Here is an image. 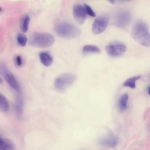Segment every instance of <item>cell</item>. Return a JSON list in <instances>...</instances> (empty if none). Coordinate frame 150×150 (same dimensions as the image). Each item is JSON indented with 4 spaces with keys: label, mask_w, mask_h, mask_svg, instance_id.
I'll return each instance as SVG.
<instances>
[{
    "label": "cell",
    "mask_w": 150,
    "mask_h": 150,
    "mask_svg": "<svg viewBox=\"0 0 150 150\" xmlns=\"http://www.w3.org/2000/svg\"><path fill=\"white\" fill-rule=\"evenodd\" d=\"M131 35L133 39L139 44L145 47L150 45V34L149 26L142 20L134 24L132 29Z\"/></svg>",
    "instance_id": "1"
},
{
    "label": "cell",
    "mask_w": 150,
    "mask_h": 150,
    "mask_svg": "<svg viewBox=\"0 0 150 150\" xmlns=\"http://www.w3.org/2000/svg\"><path fill=\"white\" fill-rule=\"evenodd\" d=\"M55 40L54 36L46 33H35L33 34L29 39L30 44L33 46L45 48L51 47Z\"/></svg>",
    "instance_id": "2"
},
{
    "label": "cell",
    "mask_w": 150,
    "mask_h": 150,
    "mask_svg": "<svg viewBox=\"0 0 150 150\" xmlns=\"http://www.w3.org/2000/svg\"><path fill=\"white\" fill-rule=\"evenodd\" d=\"M55 31L59 36L68 39L76 37L79 33V30L77 27L66 22L58 23L55 27Z\"/></svg>",
    "instance_id": "3"
},
{
    "label": "cell",
    "mask_w": 150,
    "mask_h": 150,
    "mask_svg": "<svg viewBox=\"0 0 150 150\" xmlns=\"http://www.w3.org/2000/svg\"><path fill=\"white\" fill-rule=\"evenodd\" d=\"M76 79V76L73 74L67 73L58 77L55 80L54 86L58 91H63L71 86Z\"/></svg>",
    "instance_id": "4"
},
{
    "label": "cell",
    "mask_w": 150,
    "mask_h": 150,
    "mask_svg": "<svg viewBox=\"0 0 150 150\" xmlns=\"http://www.w3.org/2000/svg\"><path fill=\"white\" fill-rule=\"evenodd\" d=\"M126 45L122 42L113 41L108 44L105 47L107 54L112 57H117L123 55L126 52Z\"/></svg>",
    "instance_id": "5"
},
{
    "label": "cell",
    "mask_w": 150,
    "mask_h": 150,
    "mask_svg": "<svg viewBox=\"0 0 150 150\" xmlns=\"http://www.w3.org/2000/svg\"><path fill=\"white\" fill-rule=\"evenodd\" d=\"M0 71L6 82L13 90L19 91V83L12 73L3 63H0Z\"/></svg>",
    "instance_id": "6"
},
{
    "label": "cell",
    "mask_w": 150,
    "mask_h": 150,
    "mask_svg": "<svg viewBox=\"0 0 150 150\" xmlns=\"http://www.w3.org/2000/svg\"><path fill=\"white\" fill-rule=\"evenodd\" d=\"M109 21V18L106 15H102L97 17L92 24V33L95 35L102 33L107 28Z\"/></svg>",
    "instance_id": "7"
},
{
    "label": "cell",
    "mask_w": 150,
    "mask_h": 150,
    "mask_svg": "<svg viewBox=\"0 0 150 150\" xmlns=\"http://www.w3.org/2000/svg\"><path fill=\"white\" fill-rule=\"evenodd\" d=\"M132 19L131 13L126 11H122L117 13L114 18V24L121 28L127 27L130 23Z\"/></svg>",
    "instance_id": "8"
},
{
    "label": "cell",
    "mask_w": 150,
    "mask_h": 150,
    "mask_svg": "<svg viewBox=\"0 0 150 150\" xmlns=\"http://www.w3.org/2000/svg\"><path fill=\"white\" fill-rule=\"evenodd\" d=\"M72 11L73 16L76 21L80 24H83L86 17L84 6L79 4H76L73 6Z\"/></svg>",
    "instance_id": "9"
},
{
    "label": "cell",
    "mask_w": 150,
    "mask_h": 150,
    "mask_svg": "<svg viewBox=\"0 0 150 150\" xmlns=\"http://www.w3.org/2000/svg\"><path fill=\"white\" fill-rule=\"evenodd\" d=\"M118 142V139L117 137L112 133H109L100 138L98 141L100 145L108 147L115 146Z\"/></svg>",
    "instance_id": "10"
},
{
    "label": "cell",
    "mask_w": 150,
    "mask_h": 150,
    "mask_svg": "<svg viewBox=\"0 0 150 150\" xmlns=\"http://www.w3.org/2000/svg\"><path fill=\"white\" fill-rule=\"evenodd\" d=\"M39 57L41 63L46 66H50L53 62V57L50 54L47 52H41L39 54Z\"/></svg>",
    "instance_id": "11"
},
{
    "label": "cell",
    "mask_w": 150,
    "mask_h": 150,
    "mask_svg": "<svg viewBox=\"0 0 150 150\" xmlns=\"http://www.w3.org/2000/svg\"><path fill=\"white\" fill-rule=\"evenodd\" d=\"M14 148L13 144L10 139L2 138L0 139V150H12Z\"/></svg>",
    "instance_id": "12"
},
{
    "label": "cell",
    "mask_w": 150,
    "mask_h": 150,
    "mask_svg": "<svg viewBox=\"0 0 150 150\" xmlns=\"http://www.w3.org/2000/svg\"><path fill=\"white\" fill-rule=\"evenodd\" d=\"M128 99V96L127 93L124 94L120 98L118 101V105L121 111H124L127 109Z\"/></svg>",
    "instance_id": "13"
},
{
    "label": "cell",
    "mask_w": 150,
    "mask_h": 150,
    "mask_svg": "<svg viewBox=\"0 0 150 150\" xmlns=\"http://www.w3.org/2000/svg\"><path fill=\"white\" fill-rule=\"evenodd\" d=\"M30 21V17L28 15H25L21 19L20 27L23 32L25 33L27 31Z\"/></svg>",
    "instance_id": "14"
},
{
    "label": "cell",
    "mask_w": 150,
    "mask_h": 150,
    "mask_svg": "<svg viewBox=\"0 0 150 150\" xmlns=\"http://www.w3.org/2000/svg\"><path fill=\"white\" fill-rule=\"evenodd\" d=\"M9 109V104L6 97L0 93V110L4 112L7 111Z\"/></svg>",
    "instance_id": "15"
},
{
    "label": "cell",
    "mask_w": 150,
    "mask_h": 150,
    "mask_svg": "<svg viewBox=\"0 0 150 150\" xmlns=\"http://www.w3.org/2000/svg\"><path fill=\"white\" fill-rule=\"evenodd\" d=\"M82 51L85 54L89 53H98L100 52L99 48L93 45H85L83 47Z\"/></svg>",
    "instance_id": "16"
},
{
    "label": "cell",
    "mask_w": 150,
    "mask_h": 150,
    "mask_svg": "<svg viewBox=\"0 0 150 150\" xmlns=\"http://www.w3.org/2000/svg\"><path fill=\"white\" fill-rule=\"evenodd\" d=\"M141 77V76H137L131 77L126 80L123 83L125 87H129L132 88H134L136 87V81Z\"/></svg>",
    "instance_id": "17"
},
{
    "label": "cell",
    "mask_w": 150,
    "mask_h": 150,
    "mask_svg": "<svg viewBox=\"0 0 150 150\" xmlns=\"http://www.w3.org/2000/svg\"><path fill=\"white\" fill-rule=\"evenodd\" d=\"M17 39L18 43L20 46L23 47L26 45L27 41V38L23 33H18L17 35Z\"/></svg>",
    "instance_id": "18"
},
{
    "label": "cell",
    "mask_w": 150,
    "mask_h": 150,
    "mask_svg": "<svg viewBox=\"0 0 150 150\" xmlns=\"http://www.w3.org/2000/svg\"><path fill=\"white\" fill-rule=\"evenodd\" d=\"M16 111L18 115H21L23 108V101L21 98H18L16 101L15 105Z\"/></svg>",
    "instance_id": "19"
},
{
    "label": "cell",
    "mask_w": 150,
    "mask_h": 150,
    "mask_svg": "<svg viewBox=\"0 0 150 150\" xmlns=\"http://www.w3.org/2000/svg\"><path fill=\"white\" fill-rule=\"evenodd\" d=\"M84 7L86 14H88L92 17L96 16V15L95 13L89 5L86 4H84Z\"/></svg>",
    "instance_id": "20"
},
{
    "label": "cell",
    "mask_w": 150,
    "mask_h": 150,
    "mask_svg": "<svg viewBox=\"0 0 150 150\" xmlns=\"http://www.w3.org/2000/svg\"><path fill=\"white\" fill-rule=\"evenodd\" d=\"M16 61L17 65L21 66L22 64V59L20 55L17 56L16 58Z\"/></svg>",
    "instance_id": "21"
},
{
    "label": "cell",
    "mask_w": 150,
    "mask_h": 150,
    "mask_svg": "<svg viewBox=\"0 0 150 150\" xmlns=\"http://www.w3.org/2000/svg\"><path fill=\"white\" fill-rule=\"evenodd\" d=\"M149 88H150V86H149L148 87H147V89H146L147 92L149 94Z\"/></svg>",
    "instance_id": "22"
},
{
    "label": "cell",
    "mask_w": 150,
    "mask_h": 150,
    "mask_svg": "<svg viewBox=\"0 0 150 150\" xmlns=\"http://www.w3.org/2000/svg\"><path fill=\"white\" fill-rule=\"evenodd\" d=\"M108 1L110 2L112 4H113L115 3V1L116 0H108Z\"/></svg>",
    "instance_id": "23"
},
{
    "label": "cell",
    "mask_w": 150,
    "mask_h": 150,
    "mask_svg": "<svg viewBox=\"0 0 150 150\" xmlns=\"http://www.w3.org/2000/svg\"><path fill=\"white\" fill-rule=\"evenodd\" d=\"M130 0H118V1L119 2H123L124 1H128Z\"/></svg>",
    "instance_id": "24"
},
{
    "label": "cell",
    "mask_w": 150,
    "mask_h": 150,
    "mask_svg": "<svg viewBox=\"0 0 150 150\" xmlns=\"http://www.w3.org/2000/svg\"><path fill=\"white\" fill-rule=\"evenodd\" d=\"M2 81H3L2 78L0 76V83H2Z\"/></svg>",
    "instance_id": "25"
},
{
    "label": "cell",
    "mask_w": 150,
    "mask_h": 150,
    "mask_svg": "<svg viewBox=\"0 0 150 150\" xmlns=\"http://www.w3.org/2000/svg\"><path fill=\"white\" fill-rule=\"evenodd\" d=\"M2 138L1 137V135H0V139L1 138Z\"/></svg>",
    "instance_id": "26"
},
{
    "label": "cell",
    "mask_w": 150,
    "mask_h": 150,
    "mask_svg": "<svg viewBox=\"0 0 150 150\" xmlns=\"http://www.w3.org/2000/svg\"><path fill=\"white\" fill-rule=\"evenodd\" d=\"M1 7H0V11H1Z\"/></svg>",
    "instance_id": "27"
}]
</instances>
